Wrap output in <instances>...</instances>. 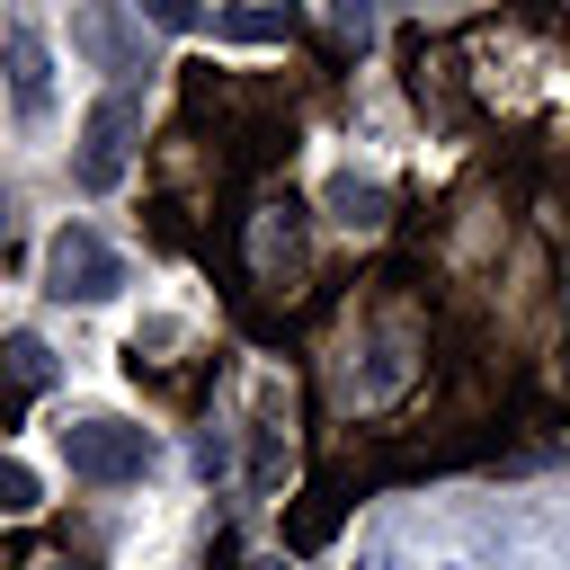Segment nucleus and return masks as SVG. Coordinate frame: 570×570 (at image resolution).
Wrapping results in <instances>:
<instances>
[{
	"mask_svg": "<svg viewBox=\"0 0 570 570\" xmlns=\"http://www.w3.org/2000/svg\"><path fill=\"white\" fill-rule=\"evenodd\" d=\"M134 134H142V98L134 89H107L89 116H80V151H71V178L89 196H107L125 169H134Z\"/></svg>",
	"mask_w": 570,
	"mask_h": 570,
	"instance_id": "f257e3e1",
	"label": "nucleus"
},
{
	"mask_svg": "<svg viewBox=\"0 0 570 570\" xmlns=\"http://www.w3.org/2000/svg\"><path fill=\"white\" fill-rule=\"evenodd\" d=\"M62 463H71L80 481H142V472H151V428L89 410V419L62 428Z\"/></svg>",
	"mask_w": 570,
	"mask_h": 570,
	"instance_id": "f03ea898",
	"label": "nucleus"
},
{
	"mask_svg": "<svg viewBox=\"0 0 570 570\" xmlns=\"http://www.w3.org/2000/svg\"><path fill=\"white\" fill-rule=\"evenodd\" d=\"M125 285V258L89 232V223H62L53 240H45V294L53 303H107Z\"/></svg>",
	"mask_w": 570,
	"mask_h": 570,
	"instance_id": "7ed1b4c3",
	"label": "nucleus"
},
{
	"mask_svg": "<svg viewBox=\"0 0 570 570\" xmlns=\"http://www.w3.org/2000/svg\"><path fill=\"white\" fill-rule=\"evenodd\" d=\"M249 267H258V285H294V276H303V214H294V205H258V223H249Z\"/></svg>",
	"mask_w": 570,
	"mask_h": 570,
	"instance_id": "20e7f679",
	"label": "nucleus"
},
{
	"mask_svg": "<svg viewBox=\"0 0 570 570\" xmlns=\"http://www.w3.org/2000/svg\"><path fill=\"white\" fill-rule=\"evenodd\" d=\"M71 45H80L98 71H134V62H142V36L125 27V9H116V0H89V9L71 18Z\"/></svg>",
	"mask_w": 570,
	"mask_h": 570,
	"instance_id": "39448f33",
	"label": "nucleus"
},
{
	"mask_svg": "<svg viewBox=\"0 0 570 570\" xmlns=\"http://www.w3.org/2000/svg\"><path fill=\"white\" fill-rule=\"evenodd\" d=\"M0 62H9V98H18L27 116H45V98H53V53H45V36H36L27 18H9Z\"/></svg>",
	"mask_w": 570,
	"mask_h": 570,
	"instance_id": "423d86ee",
	"label": "nucleus"
},
{
	"mask_svg": "<svg viewBox=\"0 0 570 570\" xmlns=\"http://www.w3.org/2000/svg\"><path fill=\"white\" fill-rule=\"evenodd\" d=\"M214 36H232V45H276V36H294V18H285V9H223Z\"/></svg>",
	"mask_w": 570,
	"mask_h": 570,
	"instance_id": "0eeeda50",
	"label": "nucleus"
},
{
	"mask_svg": "<svg viewBox=\"0 0 570 570\" xmlns=\"http://www.w3.org/2000/svg\"><path fill=\"white\" fill-rule=\"evenodd\" d=\"M36 508H45V481L18 454H0V517H36Z\"/></svg>",
	"mask_w": 570,
	"mask_h": 570,
	"instance_id": "6e6552de",
	"label": "nucleus"
},
{
	"mask_svg": "<svg viewBox=\"0 0 570 570\" xmlns=\"http://www.w3.org/2000/svg\"><path fill=\"white\" fill-rule=\"evenodd\" d=\"M9 383H18V392H45V383H53V347H45V338H9Z\"/></svg>",
	"mask_w": 570,
	"mask_h": 570,
	"instance_id": "1a4fd4ad",
	"label": "nucleus"
},
{
	"mask_svg": "<svg viewBox=\"0 0 570 570\" xmlns=\"http://www.w3.org/2000/svg\"><path fill=\"white\" fill-rule=\"evenodd\" d=\"M330 214H338V223H383V187H356V178H330Z\"/></svg>",
	"mask_w": 570,
	"mask_h": 570,
	"instance_id": "9d476101",
	"label": "nucleus"
},
{
	"mask_svg": "<svg viewBox=\"0 0 570 570\" xmlns=\"http://www.w3.org/2000/svg\"><path fill=\"white\" fill-rule=\"evenodd\" d=\"M151 27H169V36H187V27H205V0H134Z\"/></svg>",
	"mask_w": 570,
	"mask_h": 570,
	"instance_id": "9b49d317",
	"label": "nucleus"
},
{
	"mask_svg": "<svg viewBox=\"0 0 570 570\" xmlns=\"http://www.w3.org/2000/svg\"><path fill=\"white\" fill-rule=\"evenodd\" d=\"M330 27H338L347 45H365V36H374V0H338V9H330Z\"/></svg>",
	"mask_w": 570,
	"mask_h": 570,
	"instance_id": "f8f14e48",
	"label": "nucleus"
},
{
	"mask_svg": "<svg viewBox=\"0 0 570 570\" xmlns=\"http://www.w3.org/2000/svg\"><path fill=\"white\" fill-rule=\"evenodd\" d=\"M0 240H9V187H0Z\"/></svg>",
	"mask_w": 570,
	"mask_h": 570,
	"instance_id": "ddd939ff",
	"label": "nucleus"
},
{
	"mask_svg": "<svg viewBox=\"0 0 570 570\" xmlns=\"http://www.w3.org/2000/svg\"><path fill=\"white\" fill-rule=\"evenodd\" d=\"M45 570H71V561H45Z\"/></svg>",
	"mask_w": 570,
	"mask_h": 570,
	"instance_id": "4468645a",
	"label": "nucleus"
}]
</instances>
